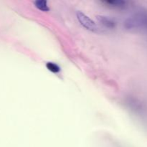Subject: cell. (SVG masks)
Returning <instances> with one entry per match:
<instances>
[{
	"label": "cell",
	"instance_id": "cell-1",
	"mask_svg": "<svg viewBox=\"0 0 147 147\" xmlns=\"http://www.w3.org/2000/svg\"><path fill=\"white\" fill-rule=\"evenodd\" d=\"M125 28L129 30H146L147 11H140L124 22Z\"/></svg>",
	"mask_w": 147,
	"mask_h": 147
},
{
	"label": "cell",
	"instance_id": "cell-2",
	"mask_svg": "<svg viewBox=\"0 0 147 147\" xmlns=\"http://www.w3.org/2000/svg\"><path fill=\"white\" fill-rule=\"evenodd\" d=\"M76 17L80 24L83 26L84 28L90 30V31L97 32H98L99 29L94 21L91 20L90 17H88L86 14L83 13L82 11H78L76 13Z\"/></svg>",
	"mask_w": 147,
	"mask_h": 147
},
{
	"label": "cell",
	"instance_id": "cell-3",
	"mask_svg": "<svg viewBox=\"0 0 147 147\" xmlns=\"http://www.w3.org/2000/svg\"><path fill=\"white\" fill-rule=\"evenodd\" d=\"M101 4L112 9H125L128 7V2L121 0H104L100 1Z\"/></svg>",
	"mask_w": 147,
	"mask_h": 147
},
{
	"label": "cell",
	"instance_id": "cell-4",
	"mask_svg": "<svg viewBox=\"0 0 147 147\" xmlns=\"http://www.w3.org/2000/svg\"><path fill=\"white\" fill-rule=\"evenodd\" d=\"M97 19L99 23L101 24L103 26H104L105 27H106V28L113 30L116 27V22L111 17H106V16H98Z\"/></svg>",
	"mask_w": 147,
	"mask_h": 147
},
{
	"label": "cell",
	"instance_id": "cell-5",
	"mask_svg": "<svg viewBox=\"0 0 147 147\" xmlns=\"http://www.w3.org/2000/svg\"><path fill=\"white\" fill-rule=\"evenodd\" d=\"M34 6L37 7L38 9L41 10L42 11H47L50 10L48 5H47V2L44 0H40V1H36L34 2Z\"/></svg>",
	"mask_w": 147,
	"mask_h": 147
},
{
	"label": "cell",
	"instance_id": "cell-6",
	"mask_svg": "<svg viewBox=\"0 0 147 147\" xmlns=\"http://www.w3.org/2000/svg\"><path fill=\"white\" fill-rule=\"evenodd\" d=\"M46 67L50 71L53 72L54 73H57L60 71V67H59L58 65H57L55 63H51L49 62L46 64Z\"/></svg>",
	"mask_w": 147,
	"mask_h": 147
}]
</instances>
